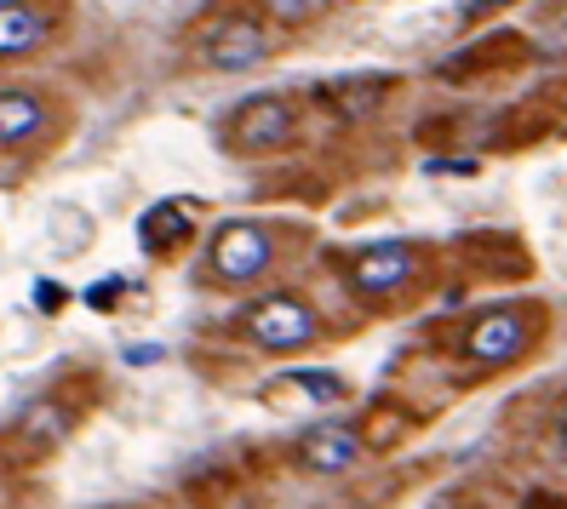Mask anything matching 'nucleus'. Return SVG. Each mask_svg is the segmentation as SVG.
Segmentation results:
<instances>
[{
	"instance_id": "1",
	"label": "nucleus",
	"mask_w": 567,
	"mask_h": 509,
	"mask_svg": "<svg viewBox=\"0 0 567 509\" xmlns=\"http://www.w3.org/2000/svg\"><path fill=\"white\" fill-rule=\"evenodd\" d=\"M195 46H202V58L213 63V70L241 75V70H258L281 41H276V23L264 12H224V18H213L202 35H195Z\"/></svg>"
},
{
	"instance_id": "2",
	"label": "nucleus",
	"mask_w": 567,
	"mask_h": 509,
	"mask_svg": "<svg viewBox=\"0 0 567 509\" xmlns=\"http://www.w3.org/2000/svg\"><path fill=\"white\" fill-rule=\"evenodd\" d=\"M207 269L218 287H247L258 276H270L276 269V229L258 224V218H236L213 235L207 247Z\"/></svg>"
},
{
	"instance_id": "3",
	"label": "nucleus",
	"mask_w": 567,
	"mask_h": 509,
	"mask_svg": "<svg viewBox=\"0 0 567 509\" xmlns=\"http://www.w3.org/2000/svg\"><path fill=\"white\" fill-rule=\"evenodd\" d=\"M298 138V104L292 97H247V104L224 121V144L236 155H270V149H287Z\"/></svg>"
},
{
	"instance_id": "4",
	"label": "nucleus",
	"mask_w": 567,
	"mask_h": 509,
	"mask_svg": "<svg viewBox=\"0 0 567 509\" xmlns=\"http://www.w3.org/2000/svg\"><path fill=\"white\" fill-rule=\"evenodd\" d=\"M533 337H539V310H522V303H505V310H487L471 321L464 332V355L476 366H511L533 350Z\"/></svg>"
},
{
	"instance_id": "5",
	"label": "nucleus",
	"mask_w": 567,
	"mask_h": 509,
	"mask_svg": "<svg viewBox=\"0 0 567 509\" xmlns=\"http://www.w3.org/2000/svg\"><path fill=\"white\" fill-rule=\"evenodd\" d=\"M241 321H247V337H252V344H258V350H276V355L305 350V344H316V337H321L316 310H310V303L298 298V292H270V298H258Z\"/></svg>"
},
{
	"instance_id": "6",
	"label": "nucleus",
	"mask_w": 567,
	"mask_h": 509,
	"mask_svg": "<svg viewBox=\"0 0 567 509\" xmlns=\"http://www.w3.org/2000/svg\"><path fill=\"white\" fill-rule=\"evenodd\" d=\"M63 29V0H0V63L35 58Z\"/></svg>"
},
{
	"instance_id": "7",
	"label": "nucleus",
	"mask_w": 567,
	"mask_h": 509,
	"mask_svg": "<svg viewBox=\"0 0 567 509\" xmlns=\"http://www.w3.org/2000/svg\"><path fill=\"white\" fill-rule=\"evenodd\" d=\"M419 247H408V241H384V247H367L355 263H350V287L361 292V298H395L402 287H413L419 281Z\"/></svg>"
},
{
	"instance_id": "8",
	"label": "nucleus",
	"mask_w": 567,
	"mask_h": 509,
	"mask_svg": "<svg viewBox=\"0 0 567 509\" xmlns=\"http://www.w3.org/2000/svg\"><path fill=\"white\" fill-rule=\"evenodd\" d=\"M52 126H58V110H52L47 92H35V86L0 92V149H29V144H41Z\"/></svg>"
},
{
	"instance_id": "9",
	"label": "nucleus",
	"mask_w": 567,
	"mask_h": 509,
	"mask_svg": "<svg viewBox=\"0 0 567 509\" xmlns=\"http://www.w3.org/2000/svg\"><path fill=\"white\" fill-rule=\"evenodd\" d=\"M292 453H298V464L316 469V475H344V469H355L367 458V440L350 424H321L310 435H298Z\"/></svg>"
},
{
	"instance_id": "10",
	"label": "nucleus",
	"mask_w": 567,
	"mask_h": 509,
	"mask_svg": "<svg viewBox=\"0 0 567 509\" xmlns=\"http://www.w3.org/2000/svg\"><path fill=\"white\" fill-rule=\"evenodd\" d=\"M75 413H81V406H63V401H41V406H35V413H29V418H23V429H18V440H23V447H41V440H47V447H58V440H63V435H70V424H75Z\"/></svg>"
},
{
	"instance_id": "11",
	"label": "nucleus",
	"mask_w": 567,
	"mask_h": 509,
	"mask_svg": "<svg viewBox=\"0 0 567 509\" xmlns=\"http://www.w3.org/2000/svg\"><path fill=\"white\" fill-rule=\"evenodd\" d=\"M184 229H189V212L178 207V200H166V207H155V212L138 224V247L161 258L166 247H173V235H184Z\"/></svg>"
},
{
	"instance_id": "12",
	"label": "nucleus",
	"mask_w": 567,
	"mask_h": 509,
	"mask_svg": "<svg viewBox=\"0 0 567 509\" xmlns=\"http://www.w3.org/2000/svg\"><path fill=\"white\" fill-rule=\"evenodd\" d=\"M390 86H395L390 75H367V81H339V86H327V97H332V104H344V115H367Z\"/></svg>"
},
{
	"instance_id": "13",
	"label": "nucleus",
	"mask_w": 567,
	"mask_h": 509,
	"mask_svg": "<svg viewBox=\"0 0 567 509\" xmlns=\"http://www.w3.org/2000/svg\"><path fill=\"white\" fill-rule=\"evenodd\" d=\"M327 7H332V0H258V12L270 18L276 29H305V23H316Z\"/></svg>"
},
{
	"instance_id": "14",
	"label": "nucleus",
	"mask_w": 567,
	"mask_h": 509,
	"mask_svg": "<svg viewBox=\"0 0 567 509\" xmlns=\"http://www.w3.org/2000/svg\"><path fill=\"white\" fill-rule=\"evenodd\" d=\"M287 384L310 389V395H321V401H344V395H350V384L339 378V372H287Z\"/></svg>"
},
{
	"instance_id": "15",
	"label": "nucleus",
	"mask_w": 567,
	"mask_h": 509,
	"mask_svg": "<svg viewBox=\"0 0 567 509\" xmlns=\"http://www.w3.org/2000/svg\"><path fill=\"white\" fill-rule=\"evenodd\" d=\"M505 7H516V0H464L458 18H464V23H476V18H487V12H505Z\"/></svg>"
},
{
	"instance_id": "16",
	"label": "nucleus",
	"mask_w": 567,
	"mask_h": 509,
	"mask_svg": "<svg viewBox=\"0 0 567 509\" xmlns=\"http://www.w3.org/2000/svg\"><path fill=\"white\" fill-rule=\"evenodd\" d=\"M545 29H556V35H567V0H556V7L545 12Z\"/></svg>"
},
{
	"instance_id": "17",
	"label": "nucleus",
	"mask_w": 567,
	"mask_h": 509,
	"mask_svg": "<svg viewBox=\"0 0 567 509\" xmlns=\"http://www.w3.org/2000/svg\"><path fill=\"white\" fill-rule=\"evenodd\" d=\"M527 509H567V498H533Z\"/></svg>"
},
{
	"instance_id": "18",
	"label": "nucleus",
	"mask_w": 567,
	"mask_h": 509,
	"mask_svg": "<svg viewBox=\"0 0 567 509\" xmlns=\"http://www.w3.org/2000/svg\"><path fill=\"white\" fill-rule=\"evenodd\" d=\"M556 440H561V458H567V413H561V429H556Z\"/></svg>"
},
{
	"instance_id": "19",
	"label": "nucleus",
	"mask_w": 567,
	"mask_h": 509,
	"mask_svg": "<svg viewBox=\"0 0 567 509\" xmlns=\"http://www.w3.org/2000/svg\"><path fill=\"white\" fill-rule=\"evenodd\" d=\"M430 509H458V503H430Z\"/></svg>"
}]
</instances>
